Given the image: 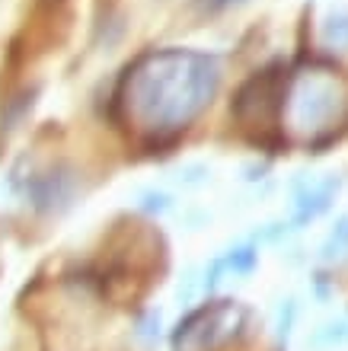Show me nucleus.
Instances as JSON below:
<instances>
[{
    "label": "nucleus",
    "mask_w": 348,
    "mask_h": 351,
    "mask_svg": "<svg viewBox=\"0 0 348 351\" xmlns=\"http://www.w3.org/2000/svg\"><path fill=\"white\" fill-rule=\"evenodd\" d=\"M348 345V319H332V323H323L320 329H313L307 335V348L310 351H332Z\"/></svg>",
    "instance_id": "nucleus-5"
},
{
    "label": "nucleus",
    "mask_w": 348,
    "mask_h": 351,
    "mask_svg": "<svg viewBox=\"0 0 348 351\" xmlns=\"http://www.w3.org/2000/svg\"><path fill=\"white\" fill-rule=\"evenodd\" d=\"M323 36L326 42L336 48H348V13H332L323 26Z\"/></svg>",
    "instance_id": "nucleus-8"
},
{
    "label": "nucleus",
    "mask_w": 348,
    "mask_h": 351,
    "mask_svg": "<svg viewBox=\"0 0 348 351\" xmlns=\"http://www.w3.org/2000/svg\"><path fill=\"white\" fill-rule=\"evenodd\" d=\"M294 313H297V306H294V300H288V304L281 306V316H278V339H288L291 323H294Z\"/></svg>",
    "instance_id": "nucleus-9"
},
{
    "label": "nucleus",
    "mask_w": 348,
    "mask_h": 351,
    "mask_svg": "<svg viewBox=\"0 0 348 351\" xmlns=\"http://www.w3.org/2000/svg\"><path fill=\"white\" fill-rule=\"evenodd\" d=\"M281 84H278V77L272 74V71H266V74L253 77L243 90H240L237 102H233V112H237V119H266V106H272V109H281Z\"/></svg>",
    "instance_id": "nucleus-4"
},
{
    "label": "nucleus",
    "mask_w": 348,
    "mask_h": 351,
    "mask_svg": "<svg viewBox=\"0 0 348 351\" xmlns=\"http://www.w3.org/2000/svg\"><path fill=\"white\" fill-rule=\"evenodd\" d=\"M336 189H339V182H326V185H316V189H310L307 195H301V202H297V223L307 221V217H316L320 211H326Z\"/></svg>",
    "instance_id": "nucleus-6"
},
{
    "label": "nucleus",
    "mask_w": 348,
    "mask_h": 351,
    "mask_svg": "<svg viewBox=\"0 0 348 351\" xmlns=\"http://www.w3.org/2000/svg\"><path fill=\"white\" fill-rule=\"evenodd\" d=\"M218 61L198 51H154L141 58L125 80V102L144 128H179L198 115L218 93Z\"/></svg>",
    "instance_id": "nucleus-1"
},
{
    "label": "nucleus",
    "mask_w": 348,
    "mask_h": 351,
    "mask_svg": "<svg viewBox=\"0 0 348 351\" xmlns=\"http://www.w3.org/2000/svg\"><path fill=\"white\" fill-rule=\"evenodd\" d=\"M342 106V93L332 80L307 77L291 93V121L301 131H320Z\"/></svg>",
    "instance_id": "nucleus-2"
},
{
    "label": "nucleus",
    "mask_w": 348,
    "mask_h": 351,
    "mask_svg": "<svg viewBox=\"0 0 348 351\" xmlns=\"http://www.w3.org/2000/svg\"><path fill=\"white\" fill-rule=\"evenodd\" d=\"M348 252V217H342L336 223V230L329 233V240L323 243V259L332 262V259H342Z\"/></svg>",
    "instance_id": "nucleus-7"
},
{
    "label": "nucleus",
    "mask_w": 348,
    "mask_h": 351,
    "mask_svg": "<svg viewBox=\"0 0 348 351\" xmlns=\"http://www.w3.org/2000/svg\"><path fill=\"white\" fill-rule=\"evenodd\" d=\"M246 319V313L240 306H211V310H198L179 326V335H176V345L179 348H214L218 342L230 339L237 332V326Z\"/></svg>",
    "instance_id": "nucleus-3"
}]
</instances>
